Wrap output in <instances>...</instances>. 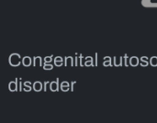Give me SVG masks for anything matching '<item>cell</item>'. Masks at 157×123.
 <instances>
[{
    "instance_id": "7",
    "label": "cell",
    "mask_w": 157,
    "mask_h": 123,
    "mask_svg": "<svg viewBox=\"0 0 157 123\" xmlns=\"http://www.w3.org/2000/svg\"><path fill=\"white\" fill-rule=\"evenodd\" d=\"M41 87H42L41 83H40V82H36V83L34 84V89H35L36 91H40V90H41Z\"/></svg>"
},
{
    "instance_id": "10",
    "label": "cell",
    "mask_w": 157,
    "mask_h": 123,
    "mask_svg": "<svg viewBox=\"0 0 157 123\" xmlns=\"http://www.w3.org/2000/svg\"><path fill=\"white\" fill-rule=\"evenodd\" d=\"M58 62H59V66H61L62 65V58L61 57H56V59H55V63L57 64V66H58Z\"/></svg>"
},
{
    "instance_id": "9",
    "label": "cell",
    "mask_w": 157,
    "mask_h": 123,
    "mask_svg": "<svg viewBox=\"0 0 157 123\" xmlns=\"http://www.w3.org/2000/svg\"><path fill=\"white\" fill-rule=\"evenodd\" d=\"M123 60H124V64H125V66H129V63H128L129 58H128V55H127V54H125V55H124Z\"/></svg>"
},
{
    "instance_id": "6",
    "label": "cell",
    "mask_w": 157,
    "mask_h": 123,
    "mask_svg": "<svg viewBox=\"0 0 157 123\" xmlns=\"http://www.w3.org/2000/svg\"><path fill=\"white\" fill-rule=\"evenodd\" d=\"M22 63H23V64L25 66H29L30 65V63H31L30 58L29 57H24L23 60H22Z\"/></svg>"
},
{
    "instance_id": "3",
    "label": "cell",
    "mask_w": 157,
    "mask_h": 123,
    "mask_svg": "<svg viewBox=\"0 0 157 123\" xmlns=\"http://www.w3.org/2000/svg\"><path fill=\"white\" fill-rule=\"evenodd\" d=\"M113 63L115 66H121L123 63V57H114Z\"/></svg>"
},
{
    "instance_id": "5",
    "label": "cell",
    "mask_w": 157,
    "mask_h": 123,
    "mask_svg": "<svg viewBox=\"0 0 157 123\" xmlns=\"http://www.w3.org/2000/svg\"><path fill=\"white\" fill-rule=\"evenodd\" d=\"M149 63H150V64H151L152 66H154V67L157 66V57L156 56H153V57H151V59H150Z\"/></svg>"
},
{
    "instance_id": "8",
    "label": "cell",
    "mask_w": 157,
    "mask_h": 123,
    "mask_svg": "<svg viewBox=\"0 0 157 123\" xmlns=\"http://www.w3.org/2000/svg\"><path fill=\"white\" fill-rule=\"evenodd\" d=\"M104 65L105 66H110L111 65V59L110 57H105V62H104Z\"/></svg>"
},
{
    "instance_id": "1",
    "label": "cell",
    "mask_w": 157,
    "mask_h": 123,
    "mask_svg": "<svg viewBox=\"0 0 157 123\" xmlns=\"http://www.w3.org/2000/svg\"><path fill=\"white\" fill-rule=\"evenodd\" d=\"M141 4L143 6L147 8H156L157 0H141Z\"/></svg>"
},
{
    "instance_id": "2",
    "label": "cell",
    "mask_w": 157,
    "mask_h": 123,
    "mask_svg": "<svg viewBox=\"0 0 157 123\" xmlns=\"http://www.w3.org/2000/svg\"><path fill=\"white\" fill-rule=\"evenodd\" d=\"M139 63H140V60H139L138 57H136V56L131 57V59H130V64H131L132 66L135 67V66H137V65L139 64Z\"/></svg>"
},
{
    "instance_id": "4",
    "label": "cell",
    "mask_w": 157,
    "mask_h": 123,
    "mask_svg": "<svg viewBox=\"0 0 157 123\" xmlns=\"http://www.w3.org/2000/svg\"><path fill=\"white\" fill-rule=\"evenodd\" d=\"M141 62H142V66H144V67H146L147 65H148V63H149V62H148V58L146 57V56H143L142 57V59H141Z\"/></svg>"
}]
</instances>
